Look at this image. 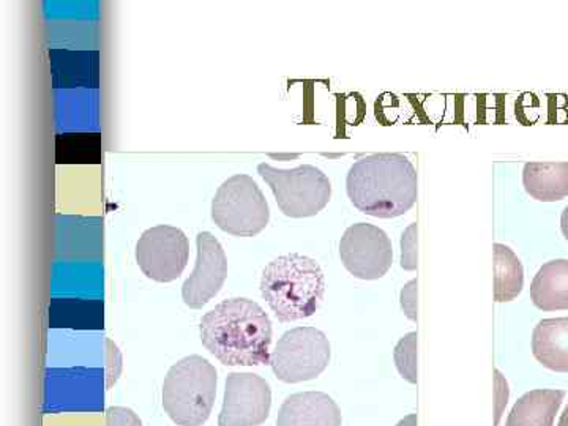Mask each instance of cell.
Here are the masks:
<instances>
[{
	"label": "cell",
	"instance_id": "6da1fadb",
	"mask_svg": "<svg viewBox=\"0 0 568 426\" xmlns=\"http://www.w3.org/2000/svg\"><path fill=\"white\" fill-rule=\"evenodd\" d=\"M200 335L205 349L223 365H271L272 321L250 298H227L205 313Z\"/></svg>",
	"mask_w": 568,
	"mask_h": 426
},
{
	"label": "cell",
	"instance_id": "7a4b0ae2",
	"mask_svg": "<svg viewBox=\"0 0 568 426\" xmlns=\"http://www.w3.org/2000/svg\"><path fill=\"white\" fill-rule=\"evenodd\" d=\"M346 190L351 203L365 215L396 219L417 203V171L402 153H373L351 166Z\"/></svg>",
	"mask_w": 568,
	"mask_h": 426
},
{
	"label": "cell",
	"instance_id": "3957f363",
	"mask_svg": "<svg viewBox=\"0 0 568 426\" xmlns=\"http://www.w3.org/2000/svg\"><path fill=\"white\" fill-rule=\"evenodd\" d=\"M324 294L323 268L304 254L276 257L261 276V295L280 323L312 317L323 304Z\"/></svg>",
	"mask_w": 568,
	"mask_h": 426
},
{
	"label": "cell",
	"instance_id": "277c9868",
	"mask_svg": "<svg viewBox=\"0 0 568 426\" xmlns=\"http://www.w3.org/2000/svg\"><path fill=\"white\" fill-rule=\"evenodd\" d=\"M215 366L201 357L190 355L171 366L163 383V409L179 426H203L215 405Z\"/></svg>",
	"mask_w": 568,
	"mask_h": 426
},
{
	"label": "cell",
	"instance_id": "5b68a950",
	"mask_svg": "<svg viewBox=\"0 0 568 426\" xmlns=\"http://www.w3.org/2000/svg\"><path fill=\"white\" fill-rule=\"evenodd\" d=\"M257 174L271 186L280 211L290 219L316 216L331 203L332 183L313 164L278 170L268 163H261Z\"/></svg>",
	"mask_w": 568,
	"mask_h": 426
},
{
	"label": "cell",
	"instance_id": "8992f818",
	"mask_svg": "<svg viewBox=\"0 0 568 426\" xmlns=\"http://www.w3.org/2000/svg\"><path fill=\"white\" fill-rule=\"evenodd\" d=\"M212 220L223 233L254 237L271 222V207L253 178L237 174L216 190L212 200Z\"/></svg>",
	"mask_w": 568,
	"mask_h": 426
},
{
	"label": "cell",
	"instance_id": "52a82bcc",
	"mask_svg": "<svg viewBox=\"0 0 568 426\" xmlns=\"http://www.w3.org/2000/svg\"><path fill=\"white\" fill-rule=\"evenodd\" d=\"M331 355V343L324 332L316 327H295L276 343L271 366L283 383H306L323 375Z\"/></svg>",
	"mask_w": 568,
	"mask_h": 426
},
{
	"label": "cell",
	"instance_id": "ba28073f",
	"mask_svg": "<svg viewBox=\"0 0 568 426\" xmlns=\"http://www.w3.org/2000/svg\"><path fill=\"white\" fill-rule=\"evenodd\" d=\"M134 256L148 278L171 283L183 274L189 264L190 241L179 227L160 224L142 233Z\"/></svg>",
	"mask_w": 568,
	"mask_h": 426
},
{
	"label": "cell",
	"instance_id": "9c48e42d",
	"mask_svg": "<svg viewBox=\"0 0 568 426\" xmlns=\"http://www.w3.org/2000/svg\"><path fill=\"white\" fill-rule=\"evenodd\" d=\"M339 257L355 278L373 282L390 271L394 248L386 231L375 224L355 223L339 241Z\"/></svg>",
	"mask_w": 568,
	"mask_h": 426
},
{
	"label": "cell",
	"instance_id": "30bf717a",
	"mask_svg": "<svg viewBox=\"0 0 568 426\" xmlns=\"http://www.w3.org/2000/svg\"><path fill=\"white\" fill-rule=\"evenodd\" d=\"M272 390L264 377L231 373L226 379L219 426H260L271 416Z\"/></svg>",
	"mask_w": 568,
	"mask_h": 426
},
{
	"label": "cell",
	"instance_id": "8fae6325",
	"mask_svg": "<svg viewBox=\"0 0 568 426\" xmlns=\"http://www.w3.org/2000/svg\"><path fill=\"white\" fill-rule=\"evenodd\" d=\"M197 257L193 274L182 286V298L193 310L203 308L222 291L227 276V257L219 239L211 233L197 234Z\"/></svg>",
	"mask_w": 568,
	"mask_h": 426
},
{
	"label": "cell",
	"instance_id": "7c38bea8",
	"mask_svg": "<svg viewBox=\"0 0 568 426\" xmlns=\"http://www.w3.org/2000/svg\"><path fill=\"white\" fill-rule=\"evenodd\" d=\"M342 410L323 392H302L287 396L280 407L276 426H342Z\"/></svg>",
	"mask_w": 568,
	"mask_h": 426
},
{
	"label": "cell",
	"instance_id": "4fadbf2b",
	"mask_svg": "<svg viewBox=\"0 0 568 426\" xmlns=\"http://www.w3.org/2000/svg\"><path fill=\"white\" fill-rule=\"evenodd\" d=\"M532 353L545 368L568 373V317L540 321L534 328Z\"/></svg>",
	"mask_w": 568,
	"mask_h": 426
},
{
	"label": "cell",
	"instance_id": "5bb4252c",
	"mask_svg": "<svg viewBox=\"0 0 568 426\" xmlns=\"http://www.w3.org/2000/svg\"><path fill=\"white\" fill-rule=\"evenodd\" d=\"M530 298L544 312L568 310V260L541 265L530 284Z\"/></svg>",
	"mask_w": 568,
	"mask_h": 426
},
{
	"label": "cell",
	"instance_id": "9a60e30c",
	"mask_svg": "<svg viewBox=\"0 0 568 426\" xmlns=\"http://www.w3.org/2000/svg\"><path fill=\"white\" fill-rule=\"evenodd\" d=\"M523 185L534 200L556 203L568 196V162H530L523 170Z\"/></svg>",
	"mask_w": 568,
	"mask_h": 426
},
{
	"label": "cell",
	"instance_id": "2e32d148",
	"mask_svg": "<svg viewBox=\"0 0 568 426\" xmlns=\"http://www.w3.org/2000/svg\"><path fill=\"white\" fill-rule=\"evenodd\" d=\"M564 390H532L523 395L508 414L506 426H555L562 406Z\"/></svg>",
	"mask_w": 568,
	"mask_h": 426
},
{
	"label": "cell",
	"instance_id": "e0dca14e",
	"mask_svg": "<svg viewBox=\"0 0 568 426\" xmlns=\"http://www.w3.org/2000/svg\"><path fill=\"white\" fill-rule=\"evenodd\" d=\"M495 301L511 302L525 286V268L510 246L495 244Z\"/></svg>",
	"mask_w": 568,
	"mask_h": 426
},
{
	"label": "cell",
	"instance_id": "ac0fdd59",
	"mask_svg": "<svg viewBox=\"0 0 568 426\" xmlns=\"http://www.w3.org/2000/svg\"><path fill=\"white\" fill-rule=\"evenodd\" d=\"M417 332H410L399 339L394 351L396 368L403 379L417 384Z\"/></svg>",
	"mask_w": 568,
	"mask_h": 426
},
{
	"label": "cell",
	"instance_id": "d6986e66",
	"mask_svg": "<svg viewBox=\"0 0 568 426\" xmlns=\"http://www.w3.org/2000/svg\"><path fill=\"white\" fill-rule=\"evenodd\" d=\"M417 223L410 224L402 237V267L405 271L417 268Z\"/></svg>",
	"mask_w": 568,
	"mask_h": 426
},
{
	"label": "cell",
	"instance_id": "ffe728a7",
	"mask_svg": "<svg viewBox=\"0 0 568 426\" xmlns=\"http://www.w3.org/2000/svg\"><path fill=\"white\" fill-rule=\"evenodd\" d=\"M106 426H142V422L130 407L114 406L106 410Z\"/></svg>",
	"mask_w": 568,
	"mask_h": 426
},
{
	"label": "cell",
	"instance_id": "44dd1931",
	"mask_svg": "<svg viewBox=\"0 0 568 426\" xmlns=\"http://www.w3.org/2000/svg\"><path fill=\"white\" fill-rule=\"evenodd\" d=\"M402 308L410 321H417V280H410L402 291Z\"/></svg>",
	"mask_w": 568,
	"mask_h": 426
},
{
	"label": "cell",
	"instance_id": "7402d4cb",
	"mask_svg": "<svg viewBox=\"0 0 568 426\" xmlns=\"http://www.w3.org/2000/svg\"><path fill=\"white\" fill-rule=\"evenodd\" d=\"M496 375V422L495 425H499L500 416H503L504 407L507 405L508 399V386L506 379H504L503 375L499 372H495Z\"/></svg>",
	"mask_w": 568,
	"mask_h": 426
},
{
	"label": "cell",
	"instance_id": "603a6c76",
	"mask_svg": "<svg viewBox=\"0 0 568 426\" xmlns=\"http://www.w3.org/2000/svg\"><path fill=\"white\" fill-rule=\"evenodd\" d=\"M560 230H562L564 237L568 242V205L564 209L562 216H560Z\"/></svg>",
	"mask_w": 568,
	"mask_h": 426
},
{
	"label": "cell",
	"instance_id": "cb8c5ba5",
	"mask_svg": "<svg viewBox=\"0 0 568 426\" xmlns=\"http://www.w3.org/2000/svg\"><path fill=\"white\" fill-rule=\"evenodd\" d=\"M417 414H410V416H407L403 418V420L398 422V425L396 426H417Z\"/></svg>",
	"mask_w": 568,
	"mask_h": 426
},
{
	"label": "cell",
	"instance_id": "d4e9b609",
	"mask_svg": "<svg viewBox=\"0 0 568 426\" xmlns=\"http://www.w3.org/2000/svg\"><path fill=\"white\" fill-rule=\"evenodd\" d=\"M558 426H568V406L564 410L562 416H560Z\"/></svg>",
	"mask_w": 568,
	"mask_h": 426
}]
</instances>
